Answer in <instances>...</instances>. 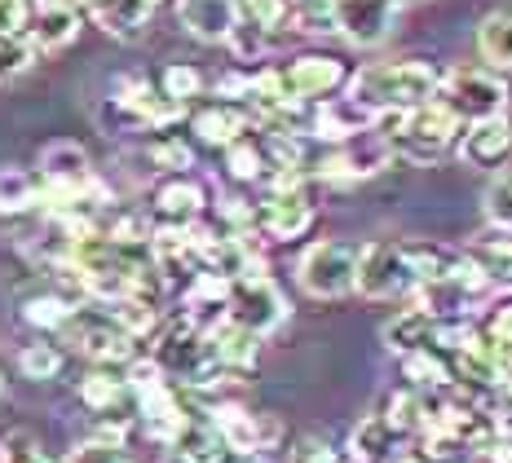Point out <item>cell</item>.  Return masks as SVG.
I'll return each instance as SVG.
<instances>
[{"instance_id": "26", "label": "cell", "mask_w": 512, "mask_h": 463, "mask_svg": "<svg viewBox=\"0 0 512 463\" xmlns=\"http://www.w3.org/2000/svg\"><path fill=\"white\" fill-rule=\"evenodd\" d=\"M36 199H40V177H31L27 168H0V212L5 217L36 208Z\"/></svg>"}, {"instance_id": "15", "label": "cell", "mask_w": 512, "mask_h": 463, "mask_svg": "<svg viewBox=\"0 0 512 463\" xmlns=\"http://www.w3.org/2000/svg\"><path fill=\"white\" fill-rule=\"evenodd\" d=\"M437 336H442V318L429 314V309H407V314H398L384 327V340H389L393 353H420V349H437Z\"/></svg>"}, {"instance_id": "17", "label": "cell", "mask_w": 512, "mask_h": 463, "mask_svg": "<svg viewBox=\"0 0 512 463\" xmlns=\"http://www.w3.org/2000/svg\"><path fill=\"white\" fill-rule=\"evenodd\" d=\"M464 159L473 168H499L508 159V150H512V128L508 120L499 115V120H482V124H473L464 133Z\"/></svg>"}, {"instance_id": "8", "label": "cell", "mask_w": 512, "mask_h": 463, "mask_svg": "<svg viewBox=\"0 0 512 463\" xmlns=\"http://www.w3.org/2000/svg\"><path fill=\"white\" fill-rule=\"evenodd\" d=\"M314 221V203L301 190V181H287V186H274L270 199L256 203V225H261L270 239H301Z\"/></svg>"}, {"instance_id": "12", "label": "cell", "mask_w": 512, "mask_h": 463, "mask_svg": "<svg viewBox=\"0 0 512 463\" xmlns=\"http://www.w3.org/2000/svg\"><path fill=\"white\" fill-rule=\"evenodd\" d=\"M279 80H283V93H287L292 102L323 98V93H332L336 84H345V62L309 53V58H296L292 67H283Z\"/></svg>"}, {"instance_id": "34", "label": "cell", "mask_w": 512, "mask_h": 463, "mask_svg": "<svg viewBox=\"0 0 512 463\" xmlns=\"http://www.w3.org/2000/svg\"><path fill=\"white\" fill-rule=\"evenodd\" d=\"M296 23L305 31H340L336 0H296Z\"/></svg>"}, {"instance_id": "33", "label": "cell", "mask_w": 512, "mask_h": 463, "mask_svg": "<svg viewBox=\"0 0 512 463\" xmlns=\"http://www.w3.org/2000/svg\"><path fill=\"white\" fill-rule=\"evenodd\" d=\"M199 89H204V75H199L195 67H186V62H173V67L164 71V93L173 102L186 106L190 98H199Z\"/></svg>"}, {"instance_id": "30", "label": "cell", "mask_w": 512, "mask_h": 463, "mask_svg": "<svg viewBox=\"0 0 512 463\" xmlns=\"http://www.w3.org/2000/svg\"><path fill=\"white\" fill-rule=\"evenodd\" d=\"M477 45L495 67H512V14L486 18L482 31H477Z\"/></svg>"}, {"instance_id": "19", "label": "cell", "mask_w": 512, "mask_h": 463, "mask_svg": "<svg viewBox=\"0 0 512 463\" xmlns=\"http://www.w3.org/2000/svg\"><path fill=\"white\" fill-rule=\"evenodd\" d=\"M93 18H98L102 31H111V36H137V31L146 27V18L159 9V0H93Z\"/></svg>"}, {"instance_id": "13", "label": "cell", "mask_w": 512, "mask_h": 463, "mask_svg": "<svg viewBox=\"0 0 512 463\" xmlns=\"http://www.w3.org/2000/svg\"><path fill=\"white\" fill-rule=\"evenodd\" d=\"M177 18L190 36L199 40H230L239 31L243 14H239V0H181L177 5Z\"/></svg>"}, {"instance_id": "14", "label": "cell", "mask_w": 512, "mask_h": 463, "mask_svg": "<svg viewBox=\"0 0 512 463\" xmlns=\"http://www.w3.org/2000/svg\"><path fill=\"white\" fill-rule=\"evenodd\" d=\"M168 463H234V450L212 424L195 419L168 441Z\"/></svg>"}, {"instance_id": "25", "label": "cell", "mask_w": 512, "mask_h": 463, "mask_svg": "<svg viewBox=\"0 0 512 463\" xmlns=\"http://www.w3.org/2000/svg\"><path fill=\"white\" fill-rule=\"evenodd\" d=\"M76 309H80L76 300L58 296V292H40V296H27L23 300V318L31 322V327H40V331H62Z\"/></svg>"}, {"instance_id": "18", "label": "cell", "mask_w": 512, "mask_h": 463, "mask_svg": "<svg viewBox=\"0 0 512 463\" xmlns=\"http://www.w3.org/2000/svg\"><path fill=\"white\" fill-rule=\"evenodd\" d=\"M31 40H36V49H62L71 45V40L80 36V9L67 5V0H49V5H40V14L31 18Z\"/></svg>"}, {"instance_id": "22", "label": "cell", "mask_w": 512, "mask_h": 463, "mask_svg": "<svg viewBox=\"0 0 512 463\" xmlns=\"http://www.w3.org/2000/svg\"><path fill=\"white\" fill-rule=\"evenodd\" d=\"M393 428L384 424L380 415L362 419V424L354 428V437H349V450H354V463H389L398 450H393Z\"/></svg>"}, {"instance_id": "10", "label": "cell", "mask_w": 512, "mask_h": 463, "mask_svg": "<svg viewBox=\"0 0 512 463\" xmlns=\"http://www.w3.org/2000/svg\"><path fill=\"white\" fill-rule=\"evenodd\" d=\"M199 212H204V190L190 177H164L151 190V217L159 230H186L199 221Z\"/></svg>"}, {"instance_id": "44", "label": "cell", "mask_w": 512, "mask_h": 463, "mask_svg": "<svg viewBox=\"0 0 512 463\" xmlns=\"http://www.w3.org/2000/svg\"><path fill=\"white\" fill-rule=\"evenodd\" d=\"M0 463H5V446H0Z\"/></svg>"}, {"instance_id": "37", "label": "cell", "mask_w": 512, "mask_h": 463, "mask_svg": "<svg viewBox=\"0 0 512 463\" xmlns=\"http://www.w3.org/2000/svg\"><path fill=\"white\" fill-rule=\"evenodd\" d=\"M67 463H133L124 455V446H111V441H84L67 455Z\"/></svg>"}, {"instance_id": "16", "label": "cell", "mask_w": 512, "mask_h": 463, "mask_svg": "<svg viewBox=\"0 0 512 463\" xmlns=\"http://www.w3.org/2000/svg\"><path fill=\"white\" fill-rule=\"evenodd\" d=\"M256 340L252 331H243L239 322H212L208 327V349H212V362L221 366V371H248V366L256 362Z\"/></svg>"}, {"instance_id": "28", "label": "cell", "mask_w": 512, "mask_h": 463, "mask_svg": "<svg viewBox=\"0 0 512 463\" xmlns=\"http://www.w3.org/2000/svg\"><path fill=\"white\" fill-rule=\"evenodd\" d=\"M226 168L234 181H261L265 168H270V155H265L261 142H252V137H239L234 146H226Z\"/></svg>"}, {"instance_id": "27", "label": "cell", "mask_w": 512, "mask_h": 463, "mask_svg": "<svg viewBox=\"0 0 512 463\" xmlns=\"http://www.w3.org/2000/svg\"><path fill=\"white\" fill-rule=\"evenodd\" d=\"M468 261L482 269L490 283H508L512 287V239H482V243H473Z\"/></svg>"}, {"instance_id": "20", "label": "cell", "mask_w": 512, "mask_h": 463, "mask_svg": "<svg viewBox=\"0 0 512 463\" xmlns=\"http://www.w3.org/2000/svg\"><path fill=\"white\" fill-rule=\"evenodd\" d=\"M195 133L199 142L208 146H234L239 137H248V111H239V106H204V111L195 115Z\"/></svg>"}, {"instance_id": "5", "label": "cell", "mask_w": 512, "mask_h": 463, "mask_svg": "<svg viewBox=\"0 0 512 463\" xmlns=\"http://www.w3.org/2000/svg\"><path fill=\"white\" fill-rule=\"evenodd\" d=\"M62 336L76 344L80 353H89L93 362H133V331L124 322H115L102 305H80L71 322L62 327Z\"/></svg>"}, {"instance_id": "38", "label": "cell", "mask_w": 512, "mask_h": 463, "mask_svg": "<svg viewBox=\"0 0 512 463\" xmlns=\"http://www.w3.org/2000/svg\"><path fill=\"white\" fill-rule=\"evenodd\" d=\"M486 340L504 344V349H512V300H504V305L490 309L486 318Z\"/></svg>"}, {"instance_id": "41", "label": "cell", "mask_w": 512, "mask_h": 463, "mask_svg": "<svg viewBox=\"0 0 512 463\" xmlns=\"http://www.w3.org/2000/svg\"><path fill=\"white\" fill-rule=\"evenodd\" d=\"M292 463H340V459L327 446H318V441H305V446L292 455Z\"/></svg>"}, {"instance_id": "32", "label": "cell", "mask_w": 512, "mask_h": 463, "mask_svg": "<svg viewBox=\"0 0 512 463\" xmlns=\"http://www.w3.org/2000/svg\"><path fill=\"white\" fill-rule=\"evenodd\" d=\"M146 155H151L155 168H168V172H177V177H181V172H186L190 164H195V150L181 142V137H155Z\"/></svg>"}, {"instance_id": "7", "label": "cell", "mask_w": 512, "mask_h": 463, "mask_svg": "<svg viewBox=\"0 0 512 463\" xmlns=\"http://www.w3.org/2000/svg\"><path fill=\"white\" fill-rule=\"evenodd\" d=\"M226 318L239 322L252 336H265V331H274L287 318V300L279 296V287L270 278H243V283L230 287Z\"/></svg>"}, {"instance_id": "29", "label": "cell", "mask_w": 512, "mask_h": 463, "mask_svg": "<svg viewBox=\"0 0 512 463\" xmlns=\"http://www.w3.org/2000/svg\"><path fill=\"white\" fill-rule=\"evenodd\" d=\"M36 58H40V49L31 36H0V84L27 75L36 67Z\"/></svg>"}, {"instance_id": "45", "label": "cell", "mask_w": 512, "mask_h": 463, "mask_svg": "<svg viewBox=\"0 0 512 463\" xmlns=\"http://www.w3.org/2000/svg\"><path fill=\"white\" fill-rule=\"evenodd\" d=\"M84 5H93V0H84Z\"/></svg>"}, {"instance_id": "6", "label": "cell", "mask_w": 512, "mask_h": 463, "mask_svg": "<svg viewBox=\"0 0 512 463\" xmlns=\"http://www.w3.org/2000/svg\"><path fill=\"white\" fill-rule=\"evenodd\" d=\"M437 102L455 115V120L468 124H482V120H499L508 102V89L486 71H451L437 89Z\"/></svg>"}, {"instance_id": "42", "label": "cell", "mask_w": 512, "mask_h": 463, "mask_svg": "<svg viewBox=\"0 0 512 463\" xmlns=\"http://www.w3.org/2000/svg\"><path fill=\"white\" fill-rule=\"evenodd\" d=\"M490 463H512V437L499 441V446H490Z\"/></svg>"}, {"instance_id": "1", "label": "cell", "mask_w": 512, "mask_h": 463, "mask_svg": "<svg viewBox=\"0 0 512 463\" xmlns=\"http://www.w3.org/2000/svg\"><path fill=\"white\" fill-rule=\"evenodd\" d=\"M437 89L442 80L429 62H376L349 80V102L384 120V115H407L415 106H429Z\"/></svg>"}, {"instance_id": "23", "label": "cell", "mask_w": 512, "mask_h": 463, "mask_svg": "<svg viewBox=\"0 0 512 463\" xmlns=\"http://www.w3.org/2000/svg\"><path fill=\"white\" fill-rule=\"evenodd\" d=\"M380 419L393 428V433H420V428H429L424 393H420V389H393L389 397H384Z\"/></svg>"}, {"instance_id": "36", "label": "cell", "mask_w": 512, "mask_h": 463, "mask_svg": "<svg viewBox=\"0 0 512 463\" xmlns=\"http://www.w3.org/2000/svg\"><path fill=\"white\" fill-rule=\"evenodd\" d=\"M486 217H490V225L512 234V181H495V186L486 190Z\"/></svg>"}, {"instance_id": "9", "label": "cell", "mask_w": 512, "mask_h": 463, "mask_svg": "<svg viewBox=\"0 0 512 463\" xmlns=\"http://www.w3.org/2000/svg\"><path fill=\"white\" fill-rule=\"evenodd\" d=\"M402 0H336V23L354 45H380L393 31Z\"/></svg>"}, {"instance_id": "2", "label": "cell", "mask_w": 512, "mask_h": 463, "mask_svg": "<svg viewBox=\"0 0 512 463\" xmlns=\"http://www.w3.org/2000/svg\"><path fill=\"white\" fill-rule=\"evenodd\" d=\"M384 128H389L384 137H389V146L398 150V155L415 159V164H429V159H437L455 142L460 120H455L442 102H429V106H415L407 115H384Z\"/></svg>"}, {"instance_id": "11", "label": "cell", "mask_w": 512, "mask_h": 463, "mask_svg": "<svg viewBox=\"0 0 512 463\" xmlns=\"http://www.w3.org/2000/svg\"><path fill=\"white\" fill-rule=\"evenodd\" d=\"M208 424L230 441L234 455H261V450H274V437H279V424H274V419L248 415V411H239V406H217Z\"/></svg>"}, {"instance_id": "43", "label": "cell", "mask_w": 512, "mask_h": 463, "mask_svg": "<svg viewBox=\"0 0 512 463\" xmlns=\"http://www.w3.org/2000/svg\"><path fill=\"white\" fill-rule=\"evenodd\" d=\"M252 463H292V459H283V455H274V450H261V455H252Z\"/></svg>"}, {"instance_id": "21", "label": "cell", "mask_w": 512, "mask_h": 463, "mask_svg": "<svg viewBox=\"0 0 512 463\" xmlns=\"http://www.w3.org/2000/svg\"><path fill=\"white\" fill-rule=\"evenodd\" d=\"M376 115H367L354 102H323L314 111V137L318 142H349L354 133H362Z\"/></svg>"}, {"instance_id": "31", "label": "cell", "mask_w": 512, "mask_h": 463, "mask_svg": "<svg viewBox=\"0 0 512 463\" xmlns=\"http://www.w3.org/2000/svg\"><path fill=\"white\" fill-rule=\"evenodd\" d=\"M18 371L27 375V380H53V375L62 371V353L53 349V344H27L23 353H18Z\"/></svg>"}, {"instance_id": "24", "label": "cell", "mask_w": 512, "mask_h": 463, "mask_svg": "<svg viewBox=\"0 0 512 463\" xmlns=\"http://www.w3.org/2000/svg\"><path fill=\"white\" fill-rule=\"evenodd\" d=\"M80 402L89 406V411H98V415H111V411H120L124 402H137V393H133V384L128 380H115V375H106V371H93L89 380L80 384Z\"/></svg>"}, {"instance_id": "39", "label": "cell", "mask_w": 512, "mask_h": 463, "mask_svg": "<svg viewBox=\"0 0 512 463\" xmlns=\"http://www.w3.org/2000/svg\"><path fill=\"white\" fill-rule=\"evenodd\" d=\"M5 463H45V450L27 433H14V437H5Z\"/></svg>"}, {"instance_id": "4", "label": "cell", "mask_w": 512, "mask_h": 463, "mask_svg": "<svg viewBox=\"0 0 512 463\" xmlns=\"http://www.w3.org/2000/svg\"><path fill=\"white\" fill-rule=\"evenodd\" d=\"M362 247L354 243H314L301 261V287L318 300H336L358 292Z\"/></svg>"}, {"instance_id": "3", "label": "cell", "mask_w": 512, "mask_h": 463, "mask_svg": "<svg viewBox=\"0 0 512 463\" xmlns=\"http://www.w3.org/2000/svg\"><path fill=\"white\" fill-rule=\"evenodd\" d=\"M424 287L420 261H415L411 243H376L362 247V269H358V292L371 300H393L411 296Z\"/></svg>"}, {"instance_id": "40", "label": "cell", "mask_w": 512, "mask_h": 463, "mask_svg": "<svg viewBox=\"0 0 512 463\" xmlns=\"http://www.w3.org/2000/svg\"><path fill=\"white\" fill-rule=\"evenodd\" d=\"M27 0H0V36H23Z\"/></svg>"}, {"instance_id": "35", "label": "cell", "mask_w": 512, "mask_h": 463, "mask_svg": "<svg viewBox=\"0 0 512 463\" xmlns=\"http://www.w3.org/2000/svg\"><path fill=\"white\" fill-rule=\"evenodd\" d=\"M239 14H243V23L274 31L287 18V0H239Z\"/></svg>"}]
</instances>
